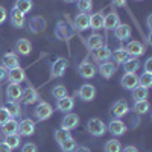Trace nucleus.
Masks as SVG:
<instances>
[{
  "instance_id": "6ab92c4d",
  "label": "nucleus",
  "mask_w": 152,
  "mask_h": 152,
  "mask_svg": "<svg viewBox=\"0 0 152 152\" xmlns=\"http://www.w3.org/2000/svg\"><path fill=\"white\" fill-rule=\"evenodd\" d=\"M46 29V20L40 15H35L29 21V31L34 34H41Z\"/></svg>"
},
{
  "instance_id": "7ed1b4c3",
  "label": "nucleus",
  "mask_w": 152,
  "mask_h": 152,
  "mask_svg": "<svg viewBox=\"0 0 152 152\" xmlns=\"http://www.w3.org/2000/svg\"><path fill=\"white\" fill-rule=\"evenodd\" d=\"M67 59L66 58H58L53 61V64L50 66V76L52 78H59L64 75V72L67 70Z\"/></svg>"
},
{
  "instance_id": "c03bdc74",
  "label": "nucleus",
  "mask_w": 152,
  "mask_h": 152,
  "mask_svg": "<svg viewBox=\"0 0 152 152\" xmlns=\"http://www.w3.org/2000/svg\"><path fill=\"white\" fill-rule=\"evenodd\" d=\"M145 73H152V58H148L145 62Z\"/></svg>"
},
{
  "instance_id": "8fccbe9b",
  "label": "nucleus",
  "mask_w": 152,
  "mask_h": 152,
  "mask_svg": "<svg viewBox=\"0 0 152 152\" xmlns=\"http://www.w3.org/2000/svg\"><path fill=\"white\" fill-rule=\"evenodd\" d=\"M120 152H138V149L135 148V146H132V145H129V146H126V148H123Z\"/></svg>"
},
{
  "instance_id": "aec40b11",
  "label": "nucleus",
  "mask_w": 152,
  "mask_h": 152,
  "mask_svg": "<svg viewBox=\"0 0 152 152\" xmlns=\"http://www.w3.org/2000/svg\"><path fill=\"white\" fill-rule=\"evenodd\" d=\"M21 100H23L26 105L35 104L37 100H38V93H37V90H35V88H32V87L24 88L23 93H21Z\"/></svg>"
},
{
  "instance_id": "864d4df0",
  "label": "nucleus",
  "mask_w": 152,
  "mask_h": 152,
  "mask_svg": "<svg viewBox=\"0 0 152 152\" xmlns=\"http://www.w3.org/2000/svg\"><path fill=\"white\" fill-rule=\"evenodd\" d=\"M66 3H73V2H76V0H64Z\"/></svg>"
},
{
  "instance_id": "3c124183",
  "label": "nucleus",
  "mask_w": 152,
  "mask_h": 152,
  "mask_svg": "<svg viewBox=\"0 0 152 152\" xmlns=\"http://www.w3.org/2000/svg\"><path fill=\"white\" fill-rule=\"evenodd\" d=\"M73 152H90V149H88L87 146H76V149Z\"/></svg>"
},
{
  "instance_id": "09e8293b",
  "label": "nucleus",
  "mask_w": 152,
  "mask_h": 152,
  "mask_svg": "<svg viewBox=\"0 0 152 152\" xmlns=\"http://www.w3.org/2000/svg\"><path fill=\"white\" fill-rule=\"evenodd\" d=\"M0 152H12V149L5 142H2V143H0Z\"/></svg>"
},
{
  "instance_id": "cd10ccee",
  "label": "nucleus",
  "mask_w": 152,
  "mask_h": 152,
  "mask_svg": "<svg viewBox=\"0 0 152 152\" xmlns=\"http://www.w3.org/2000/svg\"><path fill=\"white\" fill-rule=\"evenodd\" d=\"M87 46H88V49H91V50L102 47V46H104V37L99 35V34L90 35V37L87 38Z\"/></svg>"
},
{
  "instance_id": "37998d69",
  "label": "nucleus",
  "mask_w": 152,
  "mask_h": 152,
  "mask_svg": "<svg viewBox=\"0 0 152 152\" xmlns=\"http://www.w3.org/2000/svg\"><path fill=\"white\" fill-rule=\"evenodd\" d=\"M21 152H38V148L35 143H24L23 148H21Z\"/></svg>"
},
{
  "instance_id": "de8ad7c7",
  "label": "nucleus",
  "mask_w": 152,
  "mask_h": 152,
  "mask_svg": "<svg viewBox=\"0 0 152 152\" xmlns=\"http://www.w3.org/2000/svg\"><path fill=\"white\" fill-rule=\"evenodd\" d=\"M113 5H114V6H117V8H125L126 0H113Z\"/></svg>"
},
{
  "instance_id": "2eb2a0df",
  "label": "nucleus",
  "mask_w": 152,
  "mask_h": 152,
  "mask_svg": "<svg viewBox=\"0 0 152 152\" xmlns=\"http://www.w3.org/2000/svg\"><path fill=\"white\" fill-rule=\"evenodd\" d=\"M9 20H11V24H12V26L17 28V29H21V28L24 26V23H26L24 14H23V12H20L18 9H15V8H12L11 14H9Z\"/></svg>"
},
{
  "instance_id": "f704fd0d",
  "label": "nucleus",
  "mask_w": 152,
  "mask_h": 152,
  "mask_svg": "<svg viewBox=\"0 0 152 152\" xmlns=\"http://www.w3.org/2000/svg\"><path fill=\"white\" fill-rule=\"evenodd\" d=\"M76 142H75V138H72V137H69V138H66V140H62L61 143H59V148H61V151L62 152H73L75 149H76Z\"/></svg>"
},
{
  "instance_id": "a211bd4d",
  "label": "nucleus",
  "mask_w": 152,
  "mask_h": 152,
  "mask_svg": "<svg viewBox=\"0 0 152 152\" xmlns=\"http://www.w3.org/2000/svg\"><path fill=\"white\" fill-rule=\"evenodd\" d=\"M120 24V17L117 12H110L108 15L104 17V28L107 31H114Z\"/></svg>"
},
{
  "instance_id": "4c0bfd02",
  "label": "nucleus",
  "mask_w": 152,
  "mask_h": 152,
  "mask_svg": "<svg viewBox=\"0 0 152 152\" xmlns=\"http://www.w3.org/2000/svg\"><path fill=\"white\" fill-rule=\"evenodd\" d=\"M52 94L56 97V99H61V97H66L69 96V91H67V87L66 85H55L53 90H52Z\"/></svg>"
},
{
  "instance_id": "5fc2aeb1",
  "label": "nucleus",
  "mask_w": 152,
  "mask_h": 152,
  "mask_svg": "<svg viewBox=\"0 0 152 152\" xmlns=\"http://www.w3.org/2000/svg\"><path fill=\"white\" fill-rule=\"evenodd\" d=\"M134 2H142V0H134Z\"/></svg>"
},
{
  "instance_id": "72a5a7b5",
  "label": "nucleus",
  "mask_w": 152,
  "mask_h": 152,
  "mask_svg": "<svg viewBox=\"0 0 152 152\" xmlns=\"http://www.w3.org/2000/svg\"><path fill=\"white\" fill-rule=\"evenodd\" d=\"M105 152H120L122 151V143L117 140V138H111L105 143V148H104Z\"/></svg>"
},
{
  "instance_id": "f8f14e48",
  "label": "nucleus",
  "mask_w": 152,
  "mask_h": 152,
  "mask_svg": "<svg viewBox=\"0 0 152 152\" xmlns=\"http://www.w3.org/2000/svg\"><path fill=\"white\" fill-rule=\"evenodd\" d=\"M117 70V64L113 61H104L102 64H99V73L104 76L105 79H110L111 76L116 73Z\"/></svg>"
},
{
  "instance_id": "58836bf2",
  "label": "nucleus",
  "mask_w": 152,
  "mask_h": 152,
  "mask_svg": "<svg viewBox=\"0 0 152 152\" xmlns=\"http://www.w3.org/2000/svg\"><path fill=\"white\" fill-rule=\"evenodd\" d=\"M78 9L81 12H84V14H88L91 9H93V2L91 0H78Z\"/></svg>"
},
{
  "instance_id": "20e7f679",
  "label": "nucleus",
  "mask_w": 152,
  "mask_h": 152,
  "mask_svg": "<svg viewBox=\"0 0 152 152\" xmlns=\"http://www.w3.org/2000/svg\"><path fill=\"white\" fill-rule=\"evenodd\" d=\"M21 93H23V88L20 84L9 82V85L6 87V97L11 102H18L21 99Z\"/></svg>"
},
{
  "instance_id": "7c9ffc66",
  "label": "nucleus",
  "mask_w": 152,
  "mask_h": 152,
  "mask_svg": "<svg viewBox=\"0 0 152 152\" xmlns=\"http://www.w3.org/2000/svg\"><path fill=\"white\" fill-rule=\"evenodd\" d=\"M148 96H149V91H148V88H145V87L137 85L134 90H132V99L135 100V102H140V100H146Z\"/></svg>"
},
{
  "instance_id": "79ce46f5",
  "label": "nucleus",
  "mask_w": 152,
  "mask_h": 152,
  "mask_svg": "<svg viewBox=\"0 0 152 152\" xmlns=\"http://www.w3.org/2000/svg\"><path fill=\"white\" fill-rule=\"evenodd\" d=\"M9 119H12L11 117V114L8 113V110L5 108V107H0V128L9 120Z\"/></svg>"
},
{
  "instance_id": "dca6fc26",
  "label": "nucleus",
  "mask_w": 152,
  "mask_h": 152,
  "mask_svg": "<svg viewBox=\"0 0 152 152\" xmlns=\"http://www.w3.org/2000/svg\"><path fill=\"white\" fill-rule=\"evenodd\" d=\"M73 108H75V99H73V97L66 96V97L58 99V102H56V110H58V111L67 114V113H70Z\"/></svg>"
},
{
  "instance_id": "b1692460",
  "label": "nucleus",
  "mask_w": 152,
  "mask_h": 152,
  "mask_svg": "<svg viewBox=\"0 0 152 152\" xmlns=\"http://www.w3.org/2000/svg\"><path fill=\"white\" fill-rule=\"evenodd\" d=\"M15 50L20 55L26 56V55H29L32 52V44H31L29 40H26V38H20V40L15 43Z\"/></svg>"
},
{
  "instance_id": "9b49d317",
  "label": "nucleus",
  "mask_w": 152,
  "mask_h": 152,
  "mask_svg": "<svg viewBox=\"0 0 152 152\" xmlns=\"http://www.w3.org/2000/svg\"><path fill=\"white\" fill-rule=\"evenodd\" d=\"M120 85L125 90H134L138 85V76L135 73H125L120 79Z\"/></svg>"
},
{
  "instance_id": "4468645a",
  "label": "nucleus",
  "mask_w": 152,
  "mask_h": 152,
  "mask_svg": "<svg viewBox=\"0 0 152 152\" xmlns=\"http://www.w3.org/2000/svg\"><path fill=\"white\" fill-rule=\"evenodd\" d=\"M17 132L20 135H32L35 132V122L31 120V119H23L20 123H18V129Z\"/></svg>"
},
{
  "instance_id": "9d476101",
  "label": "nucleus",
  "mask_w": 152,
  "mask_h": 152,
  "mask_svg": "<svg viewBox=\"0 0 152 152\" xmlns=\"http://www.w3.org/2000/svg\"><path fill=\"white\" fill-rule=\"evenodd\" d=\"M78 72H79V75L82 76L84 79H91V78H94V75H96V67L91 64L90 61L85 59V61H82L79 64Z\"/></svg>"
},
{
  "instance_id": "0eeeda50",
  "label": "nucleus",
  "mask_w": 152,
  "mask_h": 152,
  "mask_svg": "<svg viewBox=\"0 0 152 152\" xmlns=\"http://www.w3.org/2000/svg\"><path fill=\"white\" fill-rule=\"evenodd\" d=\"M108 131L111 135L114 137H120L126 132V125L120 120V119H113L110 123H108Z\"/></svg>"
},
{
  "instance_id": "a19ab883",
  "label": "nucleus",
  "mask_w": 152,
  "mask_h": 152,
  "mask_svg": "<svg viewBox=\"0 0 152 152\" xmlns=\"http://www.w3.org/2000/svg\"><path fill=\"white\" fill-rule=\"evenodd\" d=\"M69 137H72V134H70V131H69V129L59 128V129H56V131H55V140H56L58 143H61L62 140H66V138H69Z\"/></svg>"
},
{
  "instance_id": "2f4dec72",
  "label": "nucleus",
  "mask_w": 152,
  "mask_h": 152,
  "mask_svg": "<svg viewBox=\"0 0 152 152\" xmlns=\"http://www.w3.org/2000/svg\"><path fill=\"white\" fill-rule=\"evenodd\" d=\"M18 129V122L15 119H9L3 126H2V131L5 135H9V134H15Z\"/></svg>"
},
{
  "instance_id": "f03ea898",
  "label": "nucleus",
  "mask_w": 152,
  "mask_h": 152,
  "mask_svg": "<svg viewBox=\"0 0 152 152\" xmlns=\"http://www.w3.org/2000/svg\"><path fill=\"white\" fill-rule=\"evenodd\" d=\"M52 113H53L52 105L47 104V102H40L37 105V108L34 110V116H35L37 120L43 122V120H47L50 116H52Z\"/></svg>"
},
{
  "instance_id": "49530a36",
  "label": "nucleus",
  "mask_w": 152,
  "mask_h": 152,
  "mask_svg": "<svg viewBox=\"0 0 152 152\" xmlns=\"http://www.w3.org/2000/svg\"><path fill=\"white\" fill-rule=\"evenodd\" d=\"M6 76H8V72L3 66H0V82H2L3 79H6Z\"/></svg>"
},
{
  "instance_id": "c9c22d12",
  "label": "nucleus",
  "mask_w": 152,
  "mask_h": 152,
  "mask_svg": "<svg viewBox=\"0 0 152 152\" xmlns=\"http://www.w3.org/2000/svg\"><path fill=\"white\" fill-rule=\"evenodd\" d=\"M14 8L18 9L20 12H23V14H28V12L32 9V0H17Z\"/></svg>"
},
{
  "instance_id": "5701e85b",
  "label": "nucleus",
  "mask_w": 152,
  "mask_h": 152,
  "mask_svg": "<svg viewBox=\"0 0 152 152\" xmlns=\"http://www.w3.org/2000/svg\"><path fill=\"white\" fill-rule=\"evenodd\" d=\"M75 28L78 31H87L88 28H90V15L84 14V12H81L79 15H76V18H75Z\"/></svg>"
},
{
  "instance_id": "1a4fd4ad",
  "label": "nucleus",
  "mask_w": 152,
  "mask_h": 152,
  "mask_svg": "<svg viewBox=\"0 0 152 152\" xmlns=\"http://www.w3.org/2000/svg\"><path fill=\"white\" fill-rule=\"evenodd\" d=\"M125 49H126V52L129 53V56H134V58L142 56V55H145V52H146L145 44L140 43V41H129L128 46H126Z\"/></svg>"
},
{
  "instance_id": "f257e3e1",
  "label": "nucleus",
  "mask_w": 152,
  "mask_h": 152,
  "mask_svg": "<svg viewBox=\"0 0 152 152\" xmlns=\"http://www.w3.org/2000/svg\"><path fill=\"white\" fill-rule=\"evenodd\" d=\"M87 131L94 137H102L107 132V126L100 119L94 117V119H90L87 122Z\"/></svg>"
},
{
  "instance_id": "c756f323",
  "label": "nucleus",
  "mask_w": 152,
  "mask_h": 152,
  "mask_svg": "<svg viewBox=\"0 0 152 152\" xmlns=\"http://www.w3.org/2000/svg\"><path fill=\"white\" fill-rule=\"evenodd\" d=\"M123 69H125V73H135L140 69V61L134 56H131L126 62H123Z\"/></svg>"
},
{
  "instance_id": "a878e982",
  "label": "nucleus",
  "mask_w": 152,
  "mask_h": 152,
  "mask_svg": "<svg viewBox=\"0 0 152 152\" xmlns=\"http://www.w3.org/2000/svg\"><path fill=\"white\" fill-rule=\"evenodd\" d=\"M111 56L114 58V62L116 64H123V62H126L131 56H129V53L126 52V49L125 47H119V49H116L114 52H111Z\"/></svg>"
},
{
  "instance_id": "423d86ee",
  "label": "nucleus",
  "mask_w": 152,
  "mask_h": 152,
  "mask_svg": "<svg viewBox=\"0 0 152 152\" xmlns=\"http://www.w3.org/2000/svg\"><path fill=\"white\" fill-rule=\"evenodd\" d=\"M128 113H129V105L126 102H123V100H119V102H116L111 107V116H113V119H122Z\"/></svg>"
},
{
  "instance_id": "c85d7f7f",
  "label": "nucleus",
  "mask_w": 152,
  "mask_h": 152,
  "mask_svg": "<svg viewBox=\"0 0 152 152\" xmlns=\"http://www.w3.org/2000/svg\"><path fill=\"white\" fill-rule=\"evenodd\" d=\"M3 107L8 110V113L11 114L12 119H17L21 116V107L18 105V102H11V100H8L6 105H3Z\"/></svg>"
},
{
  "instance_id": "f3484780",
  "label": "nucleus",
  "mask_w": 152,
  "mask_h": 152,
  "mask_svg": "<svg viewBox=\"0 0 152 152\" xmlns=\"http://www.w3.org/2000/svg\"><path fill=\"white\" fill-rule=\"evenodd\" d=\"M6 78L9 79V82H14V84H21L23 81H26V73L21 67H15V69H11L8 72Z\"/></svg>"
},
{
  "instance_id": "39448f33",
  "label": "nucleus",
  "mask_w": 152,
  "mask_h": 152,
  "mask_svg": "<svg viewBox=\"0 0 152 152\" xmlns=\"http://www.w3.org/2000/svg\"><path fill=\"white\" fill-rule=\"evenodd\" d=\"M78 96H79L81 100H84V102H91V100L96 97V88L91 84H84L79 88Z\"/></svg>"
},
{
  "instance_id": "473e14b6",
  "label": "nucleus",
  "mask_w": 152,
  "mask_h": 152,
  "mask_svg": "<svg viewBox=\"0 0 152 152\" xmlns=\"http://www.w3.org/2000/svg\"><path fill=\"white\" fill-rule=\"evenodd\" d=\"M5 143H6L11 149H15V148H18L20 143H21V137H20L18 132H15V134H9V135L5 137Z\"/></svg>"
},
{
  "instance_id": "bb28decb",
  "label": "nucleus",
  "mask_w": 152,
  "mask_h": 152,
  "mask_svg": "<svg viewBox=\"0 0 152 152\" xmlns=\"http://www.w3.org/2000/svg\"><path fill=\"white\" fill-rule=\"evenodd\" d=\"M90 28L94 29V31L104 29V12L102 11L96 12V14H93L90 17Z\"/></svg>"
},
{
  "instance_id": "4be33fe9",
  "label": "nucleus",
  "mask_w": 152,
  "mask_h": 152,
  "mask_svg": "<svg viewBox=\"0 0 152 152\" xmlns=\"http://www.w3.org/2000/svg\"><path fill=\"white\" fill-rule=\"evenodd\" d=\"M114 34H116V38L120 41H126L128 38H131V26L129 24H119V26L114 29Z\"/></svg>"
},
{
  "instance_id": "ea45409f",
  "label": "nucleus",
  "mask_w": 152,
  "mask_h": 152,
  "mask_svg": "<svg viewBox=\"0 0 152 152\" xmlns=\"http://www.w3.org/2000/svg\"><path fill=\"white\" fill-rule=\"evenodd\" d=\"M138 85L149 88L152 85V73H143L140 78H138Z\"/></svg>"
},
{
  "instance_id": "412c9836",
  "label": "nucleus",
  "mask_w": 152,
  "mask_h": 152,
  "mask_svg": "<svg viewBox=\"0 0 152 152\" xmlns=\"http://www.w3.org/2000/svg\"><path fill=\"white\" fill-rule=\"evenodd\" d=\"M2 61H3V67L6 69V70H11V69H15V67H20V61H18V56L15 55V53H5L3 55V58H2Z\"/></svg>"
},
{
  "instance_id": "ddd939ff",
  "label": "nucleus",
  "mask_w": 152,
  "mask_h": 152,
  "mask_svg": "<svg viewBox=\"0 0 152 152\" xmlns=\"http://www.w3.org/2000/svg\"><path fill=\"white\" fill-rule=\"evenodd\" d=\"M55 35H56L58 40H69L73 35V31L69 28V24L66 21H59L55 28Z\"/></svg>"
},
{
  "instance_id": "603ef678",
  "label": "nucleus",
  "mask_w": 152,
  "mask_h": 152,
  "mask_svg": "<svg viewBox=\"0 0 152 152\" xmlns=\"http://www.w3.org/2000/svg\"><path fill=\"white\" fill-rule=\"evenodd\" d=\"M151 21H152V15L148 17V31H149V32H151V29H152V28H151Z\"/></svg>"
},
{
  "instance_id": "e433bc0d",
  "label": "nucleus",
  "mask_w": 152,
  "mask_h": 152,
  "mask_svg": "<svg viewBox=\"0 0 152 152\" xmlns=\"http://www.w3.org/2000/svg\"><path fill=\"white\" fill-rule=\"evenodd\" d=\"M149 108H151V105H149L148 100H140V102H135V105H134V111L138 114V116L146 114L149 111Z\"/></svg>"
},
{
  "instance_id": "6e6552de",
  "label": "nucleus",
  "mask_w": 152,
  "mask_h": 152,
  "mask_svg": "<svg viewBox=\"0 0 152 152\" xmlns=\"http://www.w3.org/2000/svg\"><path fill=\"white\" fill-rule=\"evenodd\" d=\"M79 125V116L78 114H75V113H67L64 117H62L61 120V128H64V129H75L76 126Z\"/></svg>"
},
{
  "instance_id": "a18cd8bd",
  "label": "nucleus",
  "mask_w": 152,
  "mask_h": 152,
  "mask_svg": "<svg viewBox=\"0 0 152 152\" xmlns=\"http://www.w3.org/2000/svg\"><path fill=\"white\" fill-rule=\"evenodd\" d=\"M6 17H8V14H6V9H5L3 6H0V24H2V23L6 20Z\"/></svg>"
},
{
  "instance_id": "393cba45",
  "label": "nucleus",
  "mask_w": 152,
  "mask_h": 152,
  "mask_svg": "<svg viewBox=\"0 0 152 152\" xmlns=\"http://www.w3.org/2000/svg\"><path fill=\"white\" fill-rule=\"evenodd\" d=\"M93 58L99 62H104V61H108L111 58V50L107 47V46H102L99 49H94L93 50Z\"/></svg>"
}]
</instances>
